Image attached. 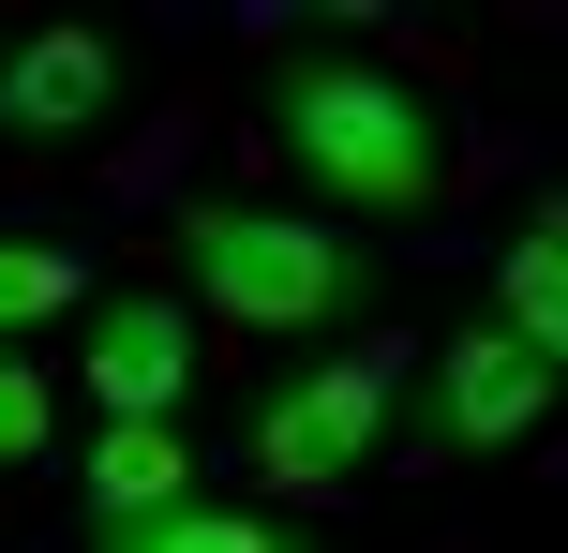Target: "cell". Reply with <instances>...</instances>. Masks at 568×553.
<instances>
[{
	"instance_id": "1",
	"label": "cell",
	"mask_w": 568,
	"mask_h": 553,
	"mask_svg": "<svg viewBox=\"0 0 568 553\" xmlns=\"http://www.w3.org/2000/svg\"><path fill=\"white\" fill-rule=\"evenodd\" d=\"M270 150L329 209H374V225H404V209L449 195V120H434V90L389 75V60H359V45H300L270 75Z\"/></svg>"
},
{
	"instance_id": "2",
	"label": "cell",
	"mask_w": 568,
	"mask_h": 553,
	"mask_svg": "<svg viewBox=\"0 0 568 553\" xmlns=\"http://www.w3.org/2000/svg\"><path fill=\"white\" fill-rule=\"evenodd\" d=\"M180 285L210 299V315H240V329H344L374 299V255L344 225H314V209H255V195H210V209H180Z\"/></svg>"
},
{
	"instance_id": "3",
	"label": "cell",
	"mask_w": 568,
	"mask_h": 553,
	"mask_svg": "<svg viewBox=\"0 0 568 553\" xmlns=\"http://www.w3.org/2000/svg\"><path fill=\"white\" fill-rule=\"evenodd\" d=\"M389 389H404L389 345H359V359H329V375L270 389V404H255V479H284V494H344L359 449H374V419H389Z\"/></svg>"
},
{
	"instance_id": "4",
	"label": "cell",
	"mask_w": 568,
	"mask_h": 553,
	"mask_svg": "<svg viewBox=\"0 0 568 553\" xmlns=\"http://www.w3.org/2000/svg\"><path fill=\"white\" fill-rule=\"evenodd\" d=\"M75 375H90V404H105V419H180V404H195V375H210V345H195V315H180L165 285H90Z\"/></svg>"
},
{
	"instance_id": "5",
	"label": "cell",
	"mask_w": 568,
	"mask_h": 553,
	"mask_svg": "<svg viewBox=\"0 0 568 553\" xmlns=\"http://www.w3.org/2000/svg\"><path fill=\"white\" fill-rule=\"evenodd\" d=\"M554 375H568V359L524 345V329H494V315L449 329V345H434V434H449V449H524L554 419Z\"/></svg>"
},
{
	"instance_id": "6",
	"label": "cell",
	"mask_w": 568,
	"mask_h": 553,
	"mask_svg": "<svg viewBox=\"0 0 568 553\" xmlns=\"http://www.w3.org/2000/svg\"><path fill=\"white\" fill-rule=\"evenodd\" d=\"M105 105H120V60L90 45V30H30V45L0 60V120H16V135H90Z\"/></svg>"
},
{
	"instance_id": "7",
	"label": "cell",
	"mask_w": 568,
	"mask_h": 553,
	"mask_svg": "<svg viewBox=\"0 0 568 553\" xmlns=\"http://www.w3.org/2000/svg\"><path fill=\"white\" fill-rule=\"evenodd\" d=\"M195 494V449H180V419H105V449H90V524H150V509Z\"/></svg>"
},
{
	"instance_id": "8",
	"label": "cell",
	"mask_w": 568,
	"mask_h": 553,
	"mask_svg": "<svg viewBox=\"0 0 568 553\" xmlns=\"http://www.w3.org/2000/svg\"><path fill=\"white\" fill-rule=\"evenodd\" d=\"M90 553H314L284 509H225V494H180L150 524H90Z\"/></svg>"
},
{
	"instance_id": "9",
	"label": "cell",
	"mask_w": 568,
	"mask_h": 553,
	"mask_svg": "<svg viewBox=\"0 0 568 553\" xmlns=\"http://www.w3.org/2000/svg\"><path fill=\"white\" fill-rule=\"evenodd\" d=\"M494 329H524V345L568 359V209H539V225L509 239V269H494Z\"/></svg>"
},
{
	"instance_id": "10",
	"label": "cell",
	"mask_w": 568,
	"mask_h": 553,
	"mask_svg": "<svg viewBox=\"0 0 568 553\" xmlns=\"http://www.w3.org/2000/svg\"><path fill=\"white\" fill-rule=\"evenodd\" d=\"M45 315H90V255L75 239H0V329H45Z\"/></svg>"
},
{
	"instance_id": "11",
	"label": "cell",
	"mask_w": 568,
	"mask_h": 553,
	"mask_svg": "<svg viewBox=\"0 0 568 553\" xmlns=\"http://www.w3.org/2000/svg\"><path fill=\"white\" fill-rule=\"evenodd\" d=\"M45 434H60L45 375H30V359H0V464H45Z\"/></svg>"
}]
</instances>
